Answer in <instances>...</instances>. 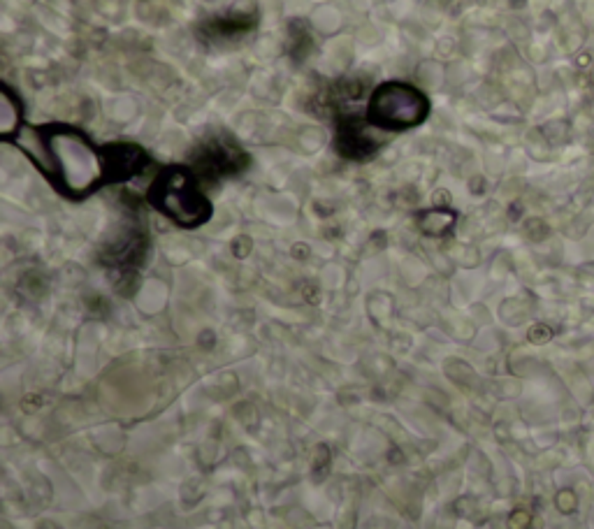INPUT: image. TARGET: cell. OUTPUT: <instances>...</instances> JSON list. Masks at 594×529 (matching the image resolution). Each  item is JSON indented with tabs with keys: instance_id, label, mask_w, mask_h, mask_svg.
I'll return each instance as SVG.
<instances>
[{
	"instance_id": "1",
	"label": "cell",
	"mask_w": 594,
	"mask_h": 529,
	"mask_svg": "<svg viewBox=\"0 0 594 529\" xmlns=\"http://www.w3.org/2000/svg\"><path fill=\"white\" fill-rule=\"evenodd\" d=\"M35 137L47 151L49 162L53 165V174L65 186H70L72 190L95 186L100 177V160L81 132L63 126H51L37 130Z\"/></svg>"
},
{
	"instance_id": "2",
	"label": "cell",
	"mask_w": 594,
	"mask_h": 529,
	"mask_svg": "<svg viewBox=\"0 0 594 529\" xmlns=\"http://www.w3.org/2000/svg\"><path fill=\"white\" fill-rule=\"evenodd\" d=\"M153 202L181 226H197L209 216V205L195 179L184 170H169L153 186Z\"/></svg>"
},
{
	"instance_id": "3",
	"label": "cell",
	"mask_w": 594,
	"mask_h": 529,
	"mask_svg": "<svg viewBox=\"0 0 594 529\" xmlns=\"http://www.w3.org/2000/svg\"><path fill=\"white\" fill-rule=\"evenodd\" d=\"M427 116V100L409 84H383L369 100V121L376 128L406 130Z\"/></svg>"
},
{
	"instance_id": "4",
	"label": "cell",
	"mask_w": 594,
	"mask_h": 529,
	"mask_svg": "<svg viewBox=\"0 0 594 529\" xmlns=\"http://www.w3.org/2000/svg\"><path fill=\"white\" fill-rule=\"evenodd\" d=\"M578 63H580V65H587V63H589V56H580V58H578Z\"/></svg>"
},
{
	"instance_id": "5",
	"label": "cell",
	"mask_w": 594,
	"mask_h": 529,
	"mask_svg": "<svg viewBox=\"0 0 594 529\" xmlns=\"http://www.w3.org/2000/svg\"><path fill=\"white\" fill-rule=\"evenodd\" d=\"M589 77H592V81H594V68H592V72H589Z\"/></svg>"
}]
</instances>
